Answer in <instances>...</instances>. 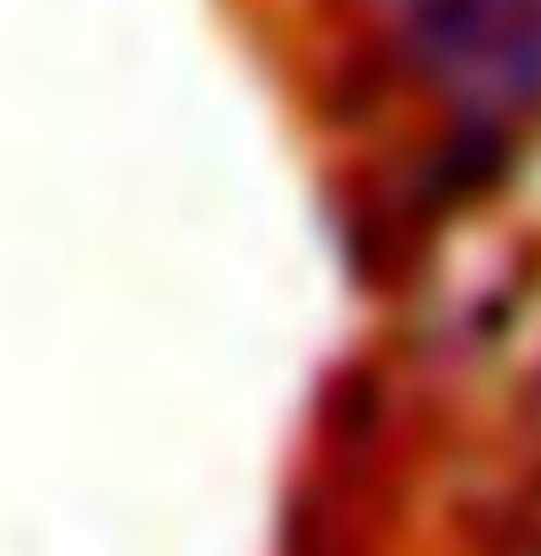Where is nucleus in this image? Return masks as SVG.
Wrapping results in <instances>:
<instances>
[{
	"label": "nucleus",
	"instance_id": "nucleus-1",
	"mask_svg": "<svg viewBox=\"0 0 541 556\" xmlns=\"http://www.w3.org/2000/svg\"><path fill=\"white\" fill-rule=\"evenodd\" d=\"M424 48L448 71L541 79V0H424Z\"/></svg>",
	"mask_w": 541,
	"mask_h": 556
}]
</instances>
